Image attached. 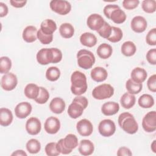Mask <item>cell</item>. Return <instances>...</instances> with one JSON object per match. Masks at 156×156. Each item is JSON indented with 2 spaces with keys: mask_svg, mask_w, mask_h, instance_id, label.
<instances>
[{
  "mask_svg": "<svg viewBox=\"0 0 156 156\" xmlns=\"http://www.w3.org/2000/svg\"><path fill=\"white\" fill-rule=\"evenodd\" d=\"M71 91L76 96H80L87 90L86 76L79 71H74L71 76Z\"/></svg>",
  "mask_w": 156,
  "mask_h": 156,
  "instance_id": "cell-1",
  "label": "cell"
},
{
  "mask_svg": "<svg viewBox=\"0 0 156 156\" xmlns=\"http://www.w3.org/2000/svg\"><path fill=\"white\" fill-rule=\"evenodd\" d=\"M119 127L129 134H134L138 130V125L133 115L124 112L119 115L118 119Z\"/></svg>",
  "mask_w": 156,
  "mask_h": 156,
  "instance_id": "cell-2",
  "label": "cell"
},
{
  "mask_svg": "<svg viewBox=\"0 0 156 156\" xmlns=\"http://www.w3.org/2000/svg\"><path fill=\"white\" fill-rule=\"evenodd\" d=\"M57 145L60 154H69L78 146V139L74 134L69 133L64 138L59 140Z\"/></svg>",
  "mask_w": 156,
  "mask_h": 156,
  "instance_id": "cell-3",
  "label": "cell"
},
{
  "mask_svg": "<svg viewBox=\"0 0 156 156\" xmlns=\"http://www.w3.org/2000/svg\"><path fill=\"white\" fill-rule=\"evenodd\" d=\"M77 64L79 67L88 69L95 63V57L92 52L87 49H81L77 54Z\"/></svg>",
  "mask_w": 156,
  "mask_h": 156,
  "instance_id": "cell-4",
  "label": "cell"
},
{
  "mask_svg": "<svg viewBox=\"0 0 156 156\" xmlns=\"http://www.w3.org/2000/svg\"><path fill=\"white\" fill-rule=\"evenodd\" d=\"M114 94L113 87L108 83H103L96 87L93 91V97L98 100H103L111 98Z\"/></svg>",
  "mask_w": 156,
  "mask_h": 156,
  "instance_id": "cell-5",
  "label": "cell"
},
{
  "mask_svg": "<svg viewBox=\"0 0 156 156\" xmlns=\"http://www.w3.org/2000/svg\"><path fill=\"white\" fill-rule=\"evenodd\" d=\"M51 9L61 15H65L69 13L71 10V4L65 0H53L50 2Z\"/></svg>",
  "mask_w": 156,
  "mask_h": 156,
  "instance_id": "cell-6",
  "label": "cell"
},
{
  "mask_svg": "<svg viewBox=\"0 0 156 156\" xmlns=\"http://www.w3.org/2000/svg\"><path fill=\"white\" fill-rule=\"evenodd\" d=\"M98 131L102 136L109 137L113 135L116 131L115 124L111 119H103L99 124Z\"/></svg>",
  "mask_w": 156,
  "mask_h": 156,
  "instance_id": "cell-7",
  "label": "cell"
},
{
  "mask_svg": "<svg viewBox=\"0 0 156 156\" xmlns=\"http://www.w3.org/2000/svg\"><path fill=\"white\" fill-rule=\"evenodd\" d=\"M142 127L146 132H153L156 130V112L151 111L146 113L142 120Z\"/></svg>",
  "mask_w": 156,
  "mask_h": 156,
  "instance_id": "cell-8",
  "label": "cell"
},
{
  "mask_svg": "<svg viewBox=\"0 0 156 156\" xmlns=\"http://www.w3.org/2000/svg\"><path fill=\"white\" fill-rule=\"evenodd\" d=\"M17 83V77L12 73L5 74L1 78V86L4 90L12 91L16 88Z\"/></svg>",
  "mask_w": 156,
  "mask_h": 156,
  "instance_id": "cell-9",
  "label": "cell"
},
{
  "mask_svg": "<svg viewBox=\"0 0 156 156\" xmlns=\"http://www.w3.org/2000/svg\"><path fill=\"white\" fill-rule=\"evenodd\" d=\"M38 63L42 65H46L53 62L54 55L52 48H42L39 50L36 55Z\"/></svg>",
  "mask_w": 156,
  "mask_h": 156,
  "instance_id": "cell-10",
  "label": "cell"
},
{
  "mask_svg": "<svg viewBox=\"0 0 156 156\" xmlns=\"http://www.w3.org/2000/svg\"><path fill=\"white\" fill-rule=\"evenodd\" d=\"M105 21L102 16L98 13L91 14L87 20V24L88 27L93 30L98 31L104 25Z\"/></svg>",
  "mask_w": 156,
  "mask_h": 156,
  "instance_id": "cell-11",
  "label": "cell"
},
{
  "mask_svg": "<svg viewBox=\"0 0 156 156\" xmlns=\"http://www.w3.org/2000/svg\"><path fill=\"white\" fill-rule=\"evenodd\" d=\"M76 129L80 135L88 136L91 135L93 131V126L89 120L82 119L77 122Z\"/></svg>",
  "mask_w": 156,
  "mask_h": 156,
  "instance_id": "cell-12",
  "label": "cell"
},
{
  "mask_svg": "<svg viewBox=\"0 0 156 156\" xmlns=\"http://www.w3.org/2000/svg\"><path fill=\"white\" fill-rule=\"evenodd\" d=\"M32 110L31 104L28 102H21L18 104L15 108V114L20 119H24L28 116Z\"/></svg>",
  "mask_w": 156,
  "mask_h": 156,
  "instance_id": "cell-13",
  "label": "cell"
},
{
  "mask_svg": "<svg viewBox=\"0 0 156 156\" xmlns=\"http://www.w3.org/2000/svg\"><path fill=\"white\" fill-rule=\"evenodd\" d=\"M44 128L48 133L55 134L58 132L60 128V120L55 116H50L46 119Z\"/></svg>",
  "mask_w": 156,
  "mask_h": 156,
  "instance_id": "cell-14",
  "label": "cell"
},
{
  "mask_svg": "<svg viewBox=\"0 0 156 156\" xmlns=\"http://www.w3.org/2000/svg\"><path fill=\"white\" fill-rule=\"evenodd\" d=\"M41 129L40 121L35 117H31L27 119L26 123V130L31 135H36L40 133Z\"/></svg>",
  "mask_w": 156,
  "mask_h": 156,
  "instance_id": "cell-15",
  "label": "cell"
},
{
  "mask_svg": "<svg viewBox=\"0 0 156 156\" xmlns=\"http://www.w3.org/2000/svg\"><path fill=\"white\" fill-rule=\"evenodd\" d=\"M147 26L146 20L141 16L133 17L130 23L131 29L136 33H142L145 31Z\"/></svg>",
  "mask_w": 156,
  "mask_h": 156,
  "instance_id": "cell-16",
  "label": "cell"
},
{
  "mask_svg": "<svg viewBox=\"0 0 156 156\" xmlns=\"http://www.w3.org/2000/svg\"><path fill=\"white\" fill-rule=\"evenodd\" d=\"M91 79L97 82H101L106 80L108 76L107 70L103 67L97 66L91 71L90 73Z\"/></svg>",
  "mask_w": 156,
  "mask_h": 156,
  "instance_id": "cell-17",
  "label": "cell"
},
{
  "mask_svg": "<svg viewBox=\"0 0 156 156\" xmlns=\"http://www.w3.org/2000/svg\"><path fill=\"white\" fill-rule=\"evenodd\" d=\"M65 102L61 98L56 97L52 99L49 104L51 111L55 114H60L65 109Z\"/></svg>",
  "mask_w": 156,
  "mask_h": 156,
  "instance_id": "cell-18",
  "label": "cell"
},
{
  "mask_svg": "<svg viewBox=\"0 0 156 156\" xmlns=\"http://www.w3.org/2000/svg\"><path fill=\"white\" fill-rule=\"evenodd\" d=\"M94 150V144L89 140H82L79 146V152L83 156L91 155Z\"/></svg>",
  "mask_w": 156,
  "mask_h": 156,
  "instance_id": "cell-19",
  "label": "cell"
},
{
  "mask_svg": "<svg viewBox=\"0 0 156 156\" xmlns=\"http://www.w3.org/2000/svg\"><path fill=\"white\" fill-rule=\"evenodd\" d=\"M147 76L146 71L142 68L136 67L131 72V79L138 83H142L145 81Z\"/></svg>",
  "mask_w": 156,
  "mask_h": 156,
  "instance_id": "cell-20",
  "label": "cell"
},
{
  "mask_svg": "<svg viewBox=\"0 0 156 156\" xmlns=\"http://www.w3.org/2000/svg\"><path fill=\"white\" fill-rule=\"evenodd\" d=\"M119 110V104L112 101H109L104 103L101 107V112L105 116L114 115L118 112Z\"/></svg>",
  "mask_w": 156,
  "mask_h": 156,
  "instance_id": "cell-21",
  "label": "cell"
},
{
  "mask_svg": "<svg viewBox=\"0 0 156 156\" xmlns=\"http://www.w3.org/2000/svg\"><path fill=\"white\" fill-rule=\"evenodd\" d=\"M37 29L34 26H28L23 30V38L27 43H32L37 40Z\"/></svg>",
  "mask_w": 156,
  "mask_h": 156,
  "instance_id": "cell-22",
  "label": "cell"
},
{
  "mask_svg": "<svg viewBox=\"0 0 156 156\" xmlns=\"http://www.w3.org/2000/svg\"><path fill=\"white\" fill-rule=\"evenodd\" d=\"M84 110L83 106L79 103L73 101L68 108V114L73 119H77L80 117Z\"/></svg>",
  "mask_w": 156,
  "mask_h": 156,
  "instance_id": "cell-23",
  "label": "cell"
},
{
  "mask_svg": "<svg viewBox=\"0 0 156 156\" xmlns=\"http://www.w3.org/2000/svg\"><path fill=\"white\" fill-rule=\"evenodd\" d=\"M13 114L10 110L7 108H0V124L2 126H9L13 121Z\"/></svg>",
  "mask_w": 156,
  "mask_h": 156,
  "instance_id": "cell-24",
  "label": "cell"
},
{
  "mask_svg": "<svg viewBox=\"0 0 156 156\" xmlns=\"http://www.w3.org/2000/svg\"><path fill=\"white\" fill-rule=\"evenodd\" d=\"M80 41L82 45L91 48L96 44L97 38L91 32H85L80 35Z\"/></svg>",
  "mask_w": 156,
  "mask_h": 156,
  "instance_id": "cell-25",
  "label": "cell"
},
{
  "mask_svg": "<svg viewBox=\"0 0 156 156\" xmlns=\"http://www.w3.org/2000/svg\"><path fill=\"white\" fill-rule=\"evenodd\" d=\"M108 19L111 20L116 24H122L126 20V15L125 12L118 7L111 12Z\"/></svg>",
  "mask_w": 156,
  "mask_h": 156,
  "instance_id": "cell-26",
  "label": "cell"
},
{
  "mask_svg": "<svg viewBox=\"0 0 156 156\" xmlns=\"http://www.w3.org/2000/svg\"><path fill=\"white\" fill-rule=\"evenodd\" d=\"M135 101L136 98L134 94H130L129 92L123 94L120 99V103L125 109H130L133 107L135 104Z\"/></svg>",
  "mask_w": 156,
  "mask_h": 156,
  "instance_id": "cell-27",
  "label": "cell"
},
{
  "mask_svg": "<svg viewBox=\"0 0 156 156\" xmlns=\"http://www.w3.org/2000/svg\"><path fill=\"white\" fill-rule=\"evenodd\" d=\"M96 52L100 58L102 59H107L112 55L113 49L110 44L104 43L98 46Z\"/></svg>",
  "mask_w": 156,
  "mask_h": 156,
  "instance_id": "cell-28",
  "label": "cell"
},
{
  "mask_svg": "<svg viewBox=\"0 0 156 156\" xmlns=\"http://www.w3.org/2000/svg\"><path fill=\"white\" fill-rule=\"evenodd\" d=\"M40 91V87L35 83H29L27 84L24 90V93L25 96L31 99H35L38 95Z\"/></svg>",
  "mask_w": 156,
  "mask_h": 156,
  "instance_id": "cell-29",
  "label": "cell"
},
{
  "mask_svg": "<svg viewBox=\"0 0 156 156\" xmlns=\"http://www.w3.org/2000/svg\"><path fill=\"white\" fill-rule=\"evenodd\" d=\"M40 29L44 33L53 34L57 29L55 22L51 19H46L42 21L40 25Z\"/></svg>",
  "mask_w": 156,
  "mask_h": 156,
  "instance_id": "cell-30",
  "label": "cell"
},
{
  "mask_svg": "<svg viewBox=\"0 0 156 156\" xmlns=\"http://www.w3.org/2000/svg\"><path fill=\"white\" fill-rule=\"evenodd\" d=\"M59 32L63 38H70L74 35V29L70 23H65L60 25L59 27Z\"/></svg>",
  "mask_w": 156,
  "mask_h": 156,
  "instance_id": "cell-31",
  "label": "cell"
},
{
  "mask_svg": "<svg viewBox=\"0 0 156 156\" xmlns=\"http://www.w3.org/2000/svg\"><path fill=\"white\" fill-rule=\"evenodd\" d=\"M136 51V46L134 43L131 41H125L121 46V51L122 54L126 57H130L133 55Z\"/></svg>",
  "mask_w": 156,
  "mask_h": 156,
  "instance_id": "cell-32",
  "label": "cell"
},
{
  "mask_svg": "<svg viewBox=\"0 0 156 156\" xmlns=\"http://www.w3.org/2000/svg\"><path fill=\"white\" fill-rule=\"evenodd\" d=\"M138 103L141 108H149L154 105V99L151 94H143L139 98Z\"/></svg>",
  "mask_w": 156,
  "mask_h": 156,
  "instance_id": "cell-33",
  "label": "cell"
},
{
  "mask_svg": "<svg viewBox=\"0 0 156 156\" xmlns=\"http://www.w3.org/2000/svg\"><path fill=\"white\" fill-rule=\"evenodd\" d=\"M126 88L129 93L132 94H136L142 90L143 85L142 83H136L133 82L131 79H129L126 83Z\"/></svg>",
  "mask_w": 156,
  "mask_h": 156,
  "instance_id": "cell-34",
  "label": "cell"
},
{
  "mask_svg": "<svg viewBox=\"0 0 156 156\" xmlns=\"http://www.w3.org/2000/svg\"><path fill=\"white\" fill-rule=\"evenodd\" d=\"M27 151L32 154H37L41 149V144L40 141L35 138L29 140L26 145Z\"/></svg>",
  "mask_w": 156,
  "mask_h": 156,
  "instance_id": "cell-35",
  "label": "cell"
},
{
  "mask_svg": "<svg viewBox=\"0 0 156 156\" xmlns=\"http://www.w3.org/2000/svg\"><path fill=\"white\" fill-rule=\"evenodd\" d=\"M60 76V71L56 66H51L46 71V79L51 82L57 80Z\"/></svg>",
  "mask_w": 156,
  "mask_h": 156,
  "instance_id": "cell-36",
  "label": "cell"
},
{
  "mask_svg": "<svg viewBox=\"0 0 156 156\" xmlns=\"http://www.w3.org/2000/svg\"><path fill=\"white\" fill-rule=\"evenodd\" d=\"M122 37V31L119 27L112 26V33L107 40L112 43H117L121 41Z\"/></svg>",
  "mask_w": 156,
  "mask_h": 156,
  "instance_id": "cell-37",
  "label": "cell"
},
{
  "mask_svg": "<svg viewBox=\"0 0 156 156\" xmlns=\"http://www.w3.org/2000/svg\"><path fill=\"white\" fill-rule=\"evenodd\" d=\"M12 68V61L6 56L0 58V73L1 74H7Z\"/></svg>",
  "mask_w": 156,
  "mask_h": 156,
  "instance_id": "cell-38",
  "label": "cell"
},
{
  "mask_svg": "<svg viewBox=\"0 0 156 156\" xmlns=\"http://www.w3.org/2000/svg\"><path fill=\"white\" fill-rule=\"evenodd\" d=\"M49 98V93L48 91L43 87H40V91L38 96L34 99L35 101L40 104H45Z\"/></svg>",
  "mask_w": 156,
  "mask_h": 156,
  "instance_id": "cell-39",
  "label": "cell"
},
{
  "mask_svg": "<svg viewBox=\"0 0 156 156\" xmlns=\"http://www.w3.org/2000/svg\"><path fill=\"white\" fill-rule=\"evenodd\" d=\"M141 7L146 13H154L156 10V1L155 0H144L142 1Z\"/></svg>",
  "mask_w": 156,
  "mask_h": 156,
  "instance_id": "cell-40",
  "label": "cell"
},
{
  "mask_svg": "<svg viewBox=\"0 0 156 156\" xmlns=\"http://www.w3.org/2000/svg\"><path fill=\"white\" fill-rule=\"evenodd\" d=\"M44 151L46 155L49 156H57L60 154L58 149L57 143L55 142L48 143L45 146Z\"/></svg>",
  "mask_w": 156,
  "mask_h": 156,
  "instance_id": "cell-41",
  "label": "cell"
},
{
  "mask_svg": "<svg viewBox=\"0 0 156 156\" xmlns=\"http://www.w3.org/2000/svg\"><path fill=\"white\" fill-rule=\"evenodd\" d=\"M37 38L42 44H48L52 41L53 34H46L40 29L37 32Z\"/></svg>",
  "mask_w": 156,
  "mask_h": 156,
  "instance_id": "cell-42",
  "label": "cell"
},
{
  "mask_svg": "<svg viewBox=\"0 0 156 156\" xmlns=\"http://www.w3.org/2000/svg\"><path fill=\"white\" fill-rule=\"evenodd\" d=\"M98 34L104 38L107 39L112 33V26L106 21H105L102 27L97 31Z\"/></svg>",
  "mask_w": 156,
  "mask_h": 156,
  "instance_id": "cell-43",
  "label": "cell"
},
{
  "mask_svg": "<svg viewBox=\"0 0 156 156\" xmlns=\"http://www.w3.org/2000/svg\"><path fill=\"white\" fill-rule=\"evenodd\" d=\"M146 41L150 46L156 45V29L155 28H153L148 32L146 37Z\"/></svg>",
  "mask_w": 156,
  "mask_h": 156,
  "instance_id": "cell-44",
  "label": "cell"
},
{
  "mask_svg": "<svg viewBox=\"0 0 156 156\" xmlns=\"http://www.w3.org/2000/svg\"><path fill=\"white\" fill-rule=\"evenodd\" d=\"M140 3L138 0H124L122 6L127 10H133L136 8Z\"/></svg>",
  "mask_w": 156,
  "mask_h": 156,
  "instance_id": "cell-45",
  "label": "cell"
},
{
  "mask_svg": "<svg viewBox=\"0 0 156 156\" xmlns=\"http://www.w3.org/2000/svg\"><path fill=\"white\" fill-rule=\"evenodd\" d=\"M147 62L151 64L155 65L156 64V49L153 48L149 50L146 55Z\"/></svg>",
  "mask_w": 156,
  "mask_h": 156,
  "instance_id": "cell-46",
  "label": "cell"
},
{
  "mask_svg": "<svg viewBox=\"0 0 156 156\" xmlns=\"http://www.w3.org/2000/svg\"><path fill=\"white\" fill-rule=\"evenodd\" d=\"M147 86L148 89L153 92H156V75L154 74L149 77L147 81Z\"/></svg>",
  "mask_w": 156,
  "mask_h": 156,
  "instance_id": "cell-47",
  "label": "cell"
},
{
  "mask_svg": "<svg viewBox=\"0 0 156 156\" xmlns=\"http://www.w3.org/2000/svg\"><path fill=\"white\" fill-rule=\"evenodd\" d=\"M52 50L53 55H54L52 63H57L60 62L62 59V51L56 48H52Z\"/></svg>",
  "mask_w": 156,
  "mask_h": 156,
  "instance_id": "cell-48",
  "label": "cell"
},
{
  "mask_svg": "<svg viewBox=\"0 0 156 156\" xmlns=\"http://www.w3.org/2000/svg\"><path fill=\"white\" fill-rule=\"evenodd\" d=\"M119 6L116 4H108L105 6V7L104 8V14L105 15V16L108 18L110 14L111 13V12L115 10V9L118 8Z\"/></svg>",
  "mask_w": 156,
  "mask_h": 156,
  "instance_id": "cell-49",
  "label": "cell"
},
{
  "mask_svg": "<svg viewBox=\"0 0 156 156\" xmlns=\"http://www.w3.org/2000/svg\"><path fill=\"white\" fill-rule=\"evenodd\" d=\"M73 101H75L77 102L78 103H79L80 104H81L83 107L84 108V109H85L88 104V99L84 97V96H77L76 98H74V99L73 100Z\"/></svg>",
  "mask_w": 156,
  "mask_h": 156,
  "instance_id": "cell-50",
  "label": "cell"
},
{
  "mask_svg": "<svg viewBox=\"0 0 156 156\" xmlns=\"http://www.w3.org/2000/svg\"><path fill=\"white\" fill-rule=\"evenodd\" d=\"M132 155V153L131 151L129 148L124 146L119 147L117 151V155L118 156H131Z\"/></svg>",
  "mask_w": 156,
  "mask_h": 156,
  "instance_id": "cell-51",
  "label": "cell"
},
{
  "mask_svg": "<svg viewBox=\"0 0 156 156\" xmlns=\"http://www.w3.org/2000/svg\"><path fill=\"white\" fill-rule=\"evenodd\" d=\"M10 3L12 6L15 7V8H21L24 7L26 4L27 3L26 0H10Z\"/></svg>",
  "mask_w": 156,
  "mask_h": 156,
  "instance_id": "cell-52",
  "label": "cell"
},
{
  "mask_svg": "<svg viewBox=\"0 0 156 156\" xmlns=\"http://www.w3.org/2000/svg\"><path fill=\"white\" fill-rule=\"evenodd\" d=\"M9 12L8 7L7 5L2 2H0V17L2 18L5 16Z\"/></svg>",
  "mask_w": 156,
  "mask_h": 156,
  "instance_id": "cell-53",
  "label": "cell"
},
{
  "mask_svg": "<svg viewBox=\"0 0 156 156\" xmlns=\"http://www.w3.org/2000/svg\"><path fill=\"white\" fill-rule=\"evenodd\" d=\"M12 155H18V156H27V154L23 150H16L14 151L12 154Z\"/></svg>",
  "mask_w": 156,
  "mask_h": 156,
  "instance_id": "cell-54",
  "label": "cell"
},
{
  "mask_svg": "<svg viewBox=\"0 0 156 156\" xmlns=\"http://www.w3.org/2000/svg\"><path fill=\"white\" fill-rule=\"evenodd\" d=\"M151 149L153 152L156 153V140H154L151 144Z\"/></svg>",
  "mask_w": 156,
  "mask_h": 156,
  "instance_id": "cell-55",
  "label": "cell"
}]
</instances>
